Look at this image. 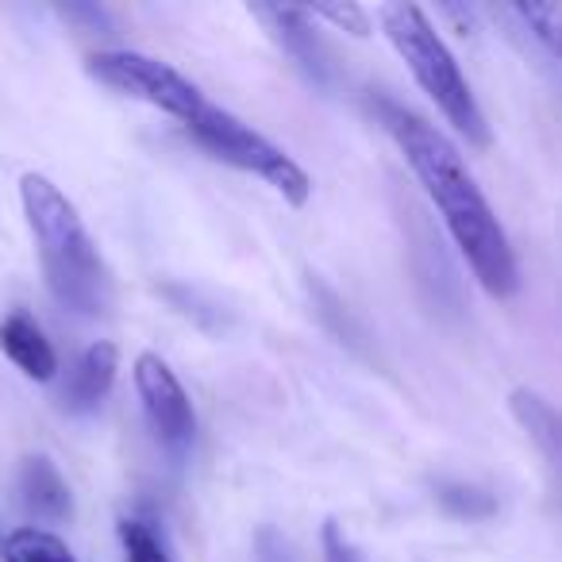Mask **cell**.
Listing matches in <instances>:
<instances>
[{
  "mask_svg": "<svg viewBox=\"0 0 562 562\" xmlns=\"http://www.w3.org/2000/svg\"><path fill=\"white\" fill-rule=\"evenodd\" d=\"M378 120L393 135V143L401 147L405 162L413 166V173L420 178L424 193L431 196V204L443 216L451 239L459 243V250L467 255L474 278L482 281V290L493 297H513L520 285L516 273V255L508 243L505 227H501L497 212L490 209V201L482 196L477 181L470 178V170L462 166L459 150L447 143L443 132L420 120L416 112L401 109V104L378 97Z\"/></svg>",
  "mask_w": 562,
  "mask_h": 562,
  "instance_id": "cell-1",
  "label": "cell"
},
{
  "mask_svg": "<svg viewBox=\"0 0 562 562\" xmlns=\"http://www.w3.org/2000/svg\"><path fill=\"white\" fill-rule=\"evenodd\" d=\"M20 201L40 250L47 290L78 316H104L112 308V273L74 201L43 173L20 178Z\"/></svg>",
  "mask_w": 562,
  "mask_h": 562,
  "instance_id": "cell-2",
  "label": "cell"
},
{
  "mask_svg": "<svg viewBox=\"0 0 562 562\" xmlns=\"http://www.w3.org/2000/svg\"><path fill=\"white\" fill-rule=\"evenodd\" d=\"M382 27L393 47H397V55L408 63L413 78L420 81V89L451 120L454 132L470 147H490V124H485L482 109H477L474 93H470V81L462 78L459 63L447 50V43L439 40L436 27L428 24V16L416 4H385Z\"/></svg>",
  "mask_w": 562,
  "mask_h": 562,
  "instance_id": "cell-3",
  "label": "cell"
},
{
  "mask_svg": "<svg viewBox=\"0 0 562 562\" xmlns=\"http://www.w3.org/2000/svg\"><path fill=\"white\" fill-rule=\"evenodd\" d=\"M186 132H193V139L201 143L209 155H216L220 162L239 166V170L258 173L262 181H270L293 209H301V204L313 196V178H308L285 150L273 147L266 135H258L255 127H247L239 116H232V112L220 109V104L204 101L201 112L186 124Z\"/></svg>",
  "mask_w": 562,
  "mask_h": 562,
  "instance_id": "cell-4",
  "label": "cell"
},
{
  "mask_svg": "<svg viewBox=\"0 0 562 562\" xmlns=\"http://www.w3.org/2000/svg\"><path fill=\"white\" fill-rule=\"evenodd\" d=\"M86 74L101 86L116 89V93L155 104L181 124H189L201 112V104L209 101L186 74H178L170 63L139 55V50H97V55L86 58Z\"/></svg>",
  "mask_w": 562,
  "mask_h": 562,
  "instance_id": "cell-5",
  "label": "cell"
},
{
  "mask_svg": "<svg viewBox=\"0 0 562 562\" xmlns=\"http://www.w3.org/2000/svg\"><path fill=\"white\" fill-rule=\"evenodd\" d=\"M135 390H139L155 436L162 439L170 451H186V447L193 443L196 413H193V405H189V393L181 390V382L173 378V370L166 367L155 351H143L139 359H135Z\"/></svg>",
  "mask_w": 562,
  "mask_h": 562,
  "instance_id": "cell-6",
  "label": "cell"
},
{
  "mask_svg": "<svg viewBox=\"0 0 562 562\" xmlns=\"http://www.w3.org/2000/svg\"><path fill=\"white\" fill-rule=\"evenodd\" d=\"M513 416L520 420V428L528 431V439L539 447L551 482L562 497V408H554L547 397H539L536 390H516L513 393Z\"/></svg>",
  "mask_w": 562,
  "mask_h": 562,
  "instance_id": "cell-7",
  "label": "cell"
},
{
  "mask_svg": "<svg viewBox=\"0 0 562 562\" xmlns=\"http://www.w3.org/2000/svg\"><path fill=\"white\" fill-rule=\"evenodd\" d=\"M0 351L9 355L32 382H50L58 370L55 347L27 313H12L0 321Z\"/></svg>",
  "mask_w": 562,
  "mask_h": 562,
  "instance_id": "cell-8",
  "label": "cell"
},
{
  "mask_svg": "<svg viewBox=\"0 0 562 562\" xmlns=\"http://www.w3.org/2000/svg\"><path fill=\"white\" fill-rule=\"evenodd\" d=\"M20 493H24V508L35 520H66L74 513L70 485L58 474V467L50 459H27L20 470Z\"/></svg>",
  "mask_w": 562,
  "mask_h": 562,
  "instance_id": "cell-9",
  "label": "cell"
},
{
  "mask_svg": "<svg viewBox=\"0 0 562 562\" xmlns=\"http://www.w3.org/2000/svg\"><path fill=\"white\" fill-rule=\"evenodd\" d=\"M258 16L273 20L278 40L285 43V50H290L316 81H328V50H324V43L313 35V16H308V9H290V4H285V9H258Z\"/></svg>",
  "mask_w": 562,
  "mask_h": 562,
  "instance_id": "cell-10",
  "label": "cell"
},
{
  "mask_svg": "<svg viewBox=\"0 0 562 562\" xmlns=\"http://www.w3.org/2000/svg\"><path fill=\"white\" fill-rule=\"evenodd\" d=\"M120 370V351L112 344H93L86 355L78 359L70 374V390H66V405L86 413V408H97L104 397H109L112 382H116Z\"/></svg>",
  "mask_w": 562,
  "mask_h": 562,
  "instance_id": "cell-11",
  "label": "cell"
},
{
  "mask_svg": "<svg viewBox=\"0 0 562 562\" xmlns=\"http://www.w3.org/2000/svg\"><path fill=\"white\" fill-rule=\"evenodd\" d=\"M4 562H78L58 536L43 528H16L4 539Z\"/></svg>",
  "mask_w": 562,
  "mask_h": 562,
  "instance_id": "cell-12",
  "label": "cell"
},
{
  "mask_svg": "<svg viewBox=\"0 0 562 562\" xmlns=\"http://www.w3.org/2000/svg\"><path fill=\"white\" fill-rule=\"evenodd\" d=\"M439 505L447 508L451 516H467V520H485V516L497 513V501L490 497L485 490H474V485H462V482H447L439 485Z\"/></svg>",
  "mask_w": 562,
  "mask_h": 562,
  "instance_id": "cell-13",
  "label": "cell"
},
{
  "mask_svg": "<svg viewBox=\"0 0 562 562\" xmlns=\"http://www.w3.org/2000/svg\"><path fill=\"white\" fill-rule=\"evenodd\" d=\"M516 16L562 63V4H516Z\"/></svg>",
  "mask_w": 562,
  "mask_h": 562,
  "instance_id": "cell-14",
  "label": "cell"
},
{
  "mask_svg": "<svg viewBox=\"0 0 562 562\" xmlns=\"http://www.w3.org/2000/svg\"><path fill=\"white\" fill-rule=\"evenodd\" d=\"M120 543H124L127 562H170L158 536L139 520H120Z\"/></svg>",
  "mask_w": 562,
  "mask_h": 562,
  "instance_id": "cell-15",
  "label": "cell"
},
{
  "mask_svg": "<svg viewBox=\"0 0 562 562\" xmlns=\"http://www.w3.org/2000/svg\"><path fill=\"white\" fill-rule=\"evenodd\" d=\"M308 16L331 20L336 27L359 35V40H362V35H370V20H367V12H362L359 4H313V9H308Z\"/></svg>",
  "mask_w": 562,
  "mask_h": 562,
  "instance_id": "cell-16",
  "label": "cell"
},
{
  "mask_svg": "<svg viewBox=\"0 0 562 562\" xmlns=\"http://www.w3.org/2000/svg\"><path fill=\"white\" fill-rule=\"evenodd\" d=\"M324 562H362L359 551H355L351 539L339 531L336 520L324 524Z\"/></svg>",
  "mask_w": 562,
  "mask_h": 562,
  "instance_id": "cell-17",
  "label": "cell"
}]
</instances>
